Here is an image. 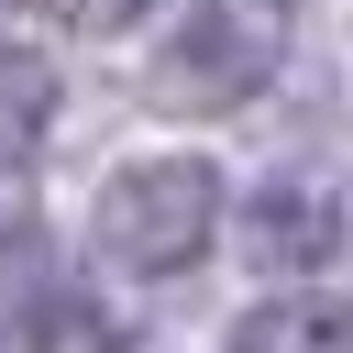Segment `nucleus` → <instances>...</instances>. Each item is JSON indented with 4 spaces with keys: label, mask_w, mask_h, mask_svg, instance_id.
I'll return each instance as SVG.
<instances>
[{
    "label": "nucleus",
    "mask_w": 353,
    "mask_h": 353,
    "mask_svg": "<svg viewBox=\"0 0 353 353\" xmlns=\"http://www.w3.org/2000/svg\"><path fill=\"white\" fill-rule=\"evenodd\" d=\"M232 353H353V309L342 298H265V309H243Z\"/></svg>",
    "instance_id": "20e7f679"
},
{
    "label": "nucleus",
    "mask_w": 353,
    "mask_h": 353,
    "mask_svg": "<svg viewBox=\"0 0 353 353\" xmlns=\"http://www.w3.org/2000/svg\"><path fill=\"white\" fill-rule=\"evenodd\" d=\"M276 55H287V0H210L176 22V44L154 55L143 88H154V110H232L276 77Z\"/></svg>",
    "instance_id": "f03ea898"
},
{
    "label": "nucleus",
    "mask_w": 353,
    "mask_h": 353,
    "mask_svg": "<svg viewBox=\"0 0 353 353\" xmlns=\"http://www.w3.org/2000/svg\"><path fill=\"white\" fill-rule=\"evenodd\" d=\"M88 232H99V254H110L121 276H188V265L210 254V232H221V176H210L199 154L121 165V176L99 188Z\"/></svg>",
    "instance_id": "f257e3e1"
},
{
    "label": "nucleus",
    "mask_w": 353,
    "mask_h": 353,
    "mask_svg": "<svg viewBox=\"0 0 353 353\" xmlns=\"http://www.w3.org/2000/svg\"><path fill=\"white\" fill-rule=\"evenodd\" d=\"M342 232H353V199H342L320 165H298V176H276V188H254V199H243L232 254H243V265H265V276H320V265L342 254Z\"/></svg>",
    "instance_id": "7ed1b4c3"
},
{
    "label": "nucleus",
    "mask_w": 353,
    "mask_h": 353,
    "mask_svg": "<svg viewBox=\"0 0 353 353\" xmlns=\"http://www.w3.org/2000/svg\"><path fill=\"white\" fill-rule=\"evenodd\" d=\"M55 22H77V33H121V22H143V0H44Z\"/></svg>",
    "instance_id": "0eeeda50"
},
{
    "label": "nucleus",
    "mask_w": 353,
    "mask_h": 353,
    "mask_svg": "<svg viewBox=\"0 0 353 353\" xmlns=\"http://www.w3.org/2000/svg\"><path fill=\"white\" fill-rule=\"evenodd\" d=\"M44 121H55V66H44V55H22V44H0V154L22 165Z\"/></svg>",
    "instance_id": "39448f33"
},
{
    "label": "nucleus",
    "mask_w": 353,
    "mask_h": 353,
    "mask_svg": "<svg viewBox=\"0 0 353 353\" xmlns=\"http://www.w3.org/2000/svg\"><path fill=\"white\" fill-rule=\"evenodd\" d=\"M0 353H121V342H110V320H99L88 298H33Z\"/></svg>",
    "instance_id": "423d86ee"
}]
</instances>
